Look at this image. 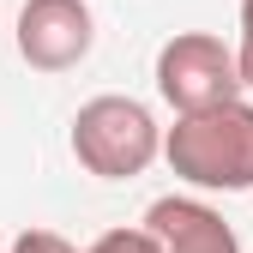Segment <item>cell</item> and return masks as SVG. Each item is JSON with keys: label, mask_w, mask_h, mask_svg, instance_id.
<instances>
[{"label": "cell", "mask_w": 253, "mask_h": 253, "mask_svg": "<svg viewBox=\"0 0 253 253\" xmlns=\"http://www.w3.org/2000/svg\"><path fill=\"white\" fill-rule=\"evenodd\" d=\"M163 157L187 187L247 193L253 187V103H223L205 115H175L163 133Z\"/></svg>", "instance_id": "obj_1"}, {"label": "cell", "mask_w": 253, "mask_h": 253, "mask_svg": "<svg viewBox=\"0 0 253 253\" xmlns=\"http://www.w3.org/2000/svg\"><path fill=\"white\" fill-rule=\"evenodd\" d=\"M73 157L97 181H133L163 157V126L139 97H90L73 115Z\"/></svg>", "instance_id": "obj_2"}, {"label": "cell", "mask_w": 253, "mask_h": 253, "mask_svg": "<svg viewBox=\"0 0 253 253\" xmlns=\"http://www.w3.org/2000/svg\"><path fill=\"white\" fill-rule=\"evenodd\" d=\"M157 90L175 115H205V109H223L241 103V67H235V48L211 30H181L157 48Z\"/></svg>", "instance_id": "obj_3"}, {"label": "cell", "mask_w": 253, "mask_h": 253, "mask_svg": "<svg viewBox=\"0 0 253 253\" xmlns=\"http://www.w3.org/2000/svg\"><path fill=\"white\" fill-rule=\"evenodd\" d=\"M97 42V18L84 0H24L18 12V54L37 73H67L90 54Z\"/></svg>", "instance_id": "obj_4"}, {"label": "cell", "mask_w": 253, "mask_h": 253, "mask_svg": "<svg viewBox=\"0 0 253 253\" xmlns=\"http://www.w3.org/2000/svg\"><path fill=\"white\" fill-rule=\"evenodd\" d=\"M145 229L163 253H241L235 229L223 223V211H211L205 199H181V193L157 199L145 211Z\"/></svg>", "instance_id": "obj_5"}, {"label": "cell", "mask_w": 253, "mask_h": 253, "mask_svg": "<svg viewBox=\"0 0 253 253\" xmlns=\"http://www.w3.org/2000/svg\"><path fill=\"white\" fill-rule=\"evenodd\" d=\"M84 253H163V247H157V241H151V229L139 223V229H109V235H97Z\"/></svg>", "instance_id": "obj_6"}, {"label": "cell", "mask_w": 253, "mask_h": 253, "mask_svg": "<svg viewBox=\"0 0 253 253\" xmlns=\"http://www.w3.org/2000/svg\"><path fill=\"white\" fill-rule=\"evenodd\" d=\"M6 253H79V247L67 235H54V229H24V235H12Z\"/></svg>", "instance_id": "obj_7"}, {"label": "cell", "mask_w": 253, "mask_h": 253, "mask_svg": "<svg viewBox=\"0 0 253 253\" xmlns=\"http://www.w3.org/2000/svg\"><path fill=\"white\" fill-rule=\"evenodd\" d=\"M235 67H241V90H253V0H241V48H235Z\"/></svg>", "instance_id": "obj_8"}]
</instances>
